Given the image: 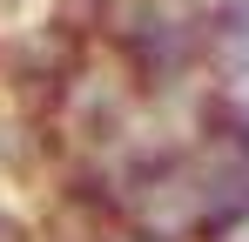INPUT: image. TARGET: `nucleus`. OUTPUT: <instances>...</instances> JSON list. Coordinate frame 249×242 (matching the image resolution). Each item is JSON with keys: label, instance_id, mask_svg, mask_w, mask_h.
I'll list each match as a JSON object with an SVG mask.
<instances>
[{"label": "nucleus", "instance_id": "nucleus-1", "mask_svg": "<svg viewBox=\"0 0 249 242\" xmlns=\"http://www.w3.org/2000/svg\"><path fill=\"white\" fill-rule=\"evenodd\" d=\"M88 68V47L68 40L54 20L41 27H7L0 34V108L27 121H54L61 94L74 87V74Z\"/></svg>", "mask_w": 249, "mask_h": 242}, {"label": "nucleus", "instance_id": "nucleus-2", "mask_svg": "<svg viewBox=\"0 0 249 242\" xmlns=\"http://www.w3.org/2000/svg\"><path fill=\"white\" fill-rule=\"evenodd\" d=\"M202 81L243 87L249 81V0H202Z\"/></svg>", "mask_w": 249, "mask_h": 242}, {"label": "nucleus", "instance_id": "nucleus-3", "mask_svg": "<svg viewBox=\"0 0 249 242\" xmlns=\"http://www.w3.org/2000/svg\"><path fill=\"white\" fill-rule=\"evenodd\" d=\"M0 242H41V222H27L20 208L0 202Z\"/></svg>", "mask_w": 249, "mask_h": 242}, {"label": "nucleus", "instance_id": "nucleus-4", "mask_svg": "<svg viewBox=\"0 0 249 242\" xmlns=\"http://www.w3.org/2000/svg\"><path fill=\"white\" fill-rule=\"evenodd\" d=\"M14 7H20V0H0V14H14Z\"/></svg>", "mask_w": 249, "mask_h": 242}]
</instances>
